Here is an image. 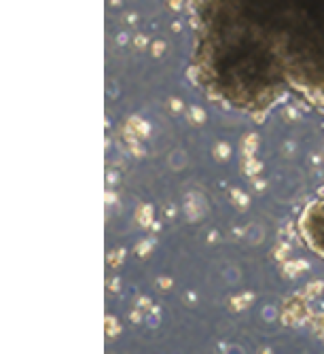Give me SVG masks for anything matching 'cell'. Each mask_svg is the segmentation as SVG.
I'll use <instances>...</instances> for the list:
<instances>
[{"mask_svg":"<svg viewBox=\"0 0 324 354\" xmlns=\"http://www.w3.org/2000/svg\"><path fill=\"white\" fill-rule=\"evenodd\" d=\"M314 325H316V331L324 337V314H320V316L314 318Z\"/></svg>","mask_w":324,"mask_h":354,"instance_id":"4","label":"cell"},{"mask_svg":"<svg viewBox=\"0 0 324 354\" xmlns=\"http://www.w3.org/2000/svg\"><path fill=\"white\" fill-rule=\"evenodd\" d=\"M193 73L250 115L295 95L324 111V0H191Z\"/></svg>","mask_w":324,"mask_h":354,"instance_id":"1","label":"cell"},{"mask_svg":"<svg viewBox=\"0 0 324 354\" xmlns=\"http://www.w3.org/2000/svg\"><path fill=\"white\" fill-rule=\"evenodd\" d=\"M307 297L303 295V299L299 297H293V299H288L284 304V323H290V325H295L299 323V320H303L307 316Z\"/></svg>","mask_w":324,"mask_h":354,"instance_id":"3","label":"cell"},{"mask_svg":"<svg viewBox=\"0 0 324 354\" xmlns=\"http://www.w3.org/2000/svg\"><path fill=\"white\" fill-rule=\"evenodd\" d=\"M299 234L309 250L324 259V191L301 212Z\"/></svg>","mask_w":324,"mask_h":354,"instance_id":"2","label":"cell"}]
</instances>
